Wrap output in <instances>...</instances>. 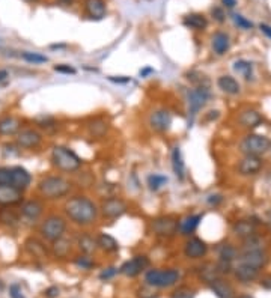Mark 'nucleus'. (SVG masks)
Here are the masks:
<instances>
[{
    "instance_id": "nucleus-49",
    "label": "nucleus",
    "mask_w": 271,
    "mask_h": 298,
    "mask_svg": "<svg viewBox=\"0 0 271 298\" xmlns=\"http://www.w3.org/2000/svg\"><path fill=\"white\" fill-rule=\"evenodd\" d=\"M42 294H44L45 298H57L59 294H60V289H59L57 286H50V288H47Z\"/></svg>"
},
{
    "instance_id": "nucleus-15",
    "label": "nucleus",
    "mask_w": 271,
    "mask_h": 298,
    "mask_svg": "<svg viewBox=\"0 0 271 298\" xmlns=\"http://www.w3.org/2000/svg\"><path fill=\"white\" fill-rule=\"evenodd\" d=\"M21 128H23V121L18 116L12 113L0 116V137H15Z\"/></svg>"
},
{
    "instance_id": "nucleus-44",
    "label": "nucleus",
    "mask_w": 271,
    "mask_h": 298,
    "mask_svg": "<svg viewBox=\"0 0 271 298\" xmlns=\"http://www.w3.org/2000/svg\"><path fill=\"white\" fill-rule=\"evenodd\" d=\"M233 21L239 29H244V31H249V29L253 27V23L250 20H247L246 17H243L241 14H235L233 15Z\"/></svg>"
},
{
    "instance_id": "nucleus-13",
    "label": "nucleus",
    "mask_w": 271,
    "mask_h": 298,
    "mask_svg": "<svg viewBox=\"0 0 271 298\" xmlns=\"http://www.w3.org/2000/svg\"><path fill=\"white\" fill-rule=\"evenodd\" d=\"M26 199V193L12 187V186H0V208L18 206Z\"/></svg>"
},
{
    "instance_id": "nucleus-51",
    "label": "nucleus",
    "mask_w": 271,
    "mask_h": 298,
    "mask_svg": "<svg viewBox=\"0 0 271 298\" xmlns=\"http://www.w3.org/2000/svg\"><path fill=\"white\" fill-rule=\"evenodd\" d=\"M259 29H261V32L267 37V38H270L271 39V26H268V24H265V23H262V24H259Z\"/></svg>"
},
{
    "instance_id": "nucleus-43",
    "label": "nucleus",
    "mask_w": 271,
    "mask_h": 298,
    "mask_svg": "<svg viewBox=\"0 0 271 298\" xmlns=\"http://www.w3.org/2000/svg\"><path fill=\"white\" fill-rule=\"evenodd\" d=\"M11 166H0V186H11Z\"/></svg>"
},
{
    "instance_id": "nucleus-5",
    "label": "nucleus",
    "mask_w": 271,
    "mask_h": 298,
    "mask_svg": "<svg viewBox=\"0 0 271 298\" xmlns=\"http://www.w3.org/2000/svg\"><path fill=\"white\" fill-rule=\"evenodd\" d=\"M181 274L178 270L173 268H167V270H160V268H154V270H148L145 273V283L151 288H170L178 283Z\"/></svg>"
},
{
    "instance_id": "nucleus-39",
    "label": "nucleus",
    "mask_w": 271,
    "mask_h": 298,
    "mask_svg": "<svg viewBox=\"0 0 271 298\" xmlns=\"http://www.w3.org/2000/svg\"><path fill=\"white\" fill-rule=\"evenodd\" d=\"M219 258H220V261L232 262L233 259L238 258V250L233 246H231V244H225L219 250Z\"/></svg>"
},
{
    "instance_id": "nucleus-29",
    "label": "nucleus",
    "mask_w": 271,
    "mask_h": 298,
    "mask_svg": "<svg viewBox=\"0 0 271 298\" xmlns=\"http://www.w3.org/2000/svg\"><path fill=\"white\" fill-rule=\"evenodd\" d=\"M211 45H213V50H214L216 54L222 56L226 51H229V48H231V38L225 32H216L214 37H213V39H211Z\"/></svg>"
},
{
    "instance_id": "nucleus-12",
    "label": "nucleus",
    "mask_w": 271,
    "mask_h": 298,
    "mask_svg": "<svg viewBox=\"0 0 271 298\" xmlns=\"http://www.w3.org/2000/svg\"><path fill=\"white\" fill-rule=\"evenodd\" d=\"M149 266V259L145 255H137L134 258H131L130 261L124 262L119 268V273L124 274L127 277H136L139 274H142L146 268Z\"/></svg>"
},
{
    "instance_id": "nucleus-31",
    "label": "nucleus",
    "mask_w": 271,
    "mask_h": 298,
    "mask_svg": "<svg viewBox=\"0 0 271 298\" xmlns=\"http://www.w3.org/2000/svg\"><path fill=\"white\" fill-rule=\"evenodd\" d=\"M183 24L189 29H193V31H203L208 26V20L202 14H189L184 17Z\"/></svg>"
},
{
    "instance_id": "nucleus-56",
    "label": "nucleus",
    "mask_w": 271,
    "mask_h": 298,
    "mask_svg": "<svg viewBox=\"0 0 271 298\" xmlns=\"http://www.w3.org/2000/svg\"><path fill=\"white\" fill-rule=\"evenodd\" d=\"M148 73H154V70H151V68H146V70H143V71H140V75H143V77H146V74Z\"/></svg>"
},
{
    "instance_id": "nucleus-58",
    "label": "nucleus",
    "mask_w": 271,
    "mask_h": 298,
    "mask_svg": "<svg viewBox=\"0 0 271 298\" xmlns=\"http://www.w3.org/2000/svg\"><path fill=\"white\" fill-rule=\"evenodd\" d=\"M238 298H253V297H250V295H247V294H243V295H239Z\"/></svg>"
},
{
    "instance_id": "nucleus-16",
    "label": "nucleus",
    "mask_w": 271,
    "mask_h": 298,
    "mask_svg": "<svg viewBox=\"0 0 271 298\" xmlns=\"http://www.w3.org/2000/svg\"><path fill=\"white\" fill-rule=\"evenodd\" d=\"M11 172H12L11 186L26 193L30 188V186H32V181H34L32 173H30L23 166H11Z\"/></svg>"
},
{
    "instance_id": "nucleus-23",
    "label": "nucleus",
    "mask_w": 271,
    "mask_h": 298,
    "mask_svg": "<svg viewBox=\"0 0 271 298\" xmlns=\"http://www.w3.org/2000/svg\"><path fill=\"white\" fill-rule=\"evenodd\" d=\"M238 122L241 124V127L244 128H256L262 124V116L258 110H253V109H247V110H243L238 116Z\"/></svg>"
},
{
    "instance_id": "nucleus-57",
    "label": "nucleus",
    "mask_w": 271,
    "mask_h": 298,
    "mask_svg": "<svg viewBox=\"0 0 271 298\" xmlns=\"http://www.w3.org/2000/svg\"><path fill=\"white\" fill-rule=\"evenodd\" d=\"M267 222H268V224L271 226V210H270L268 214H267Z\"/></svg>"
},
{
    "instance_id": "nucleus-45",
    "label": "nucleus",
    "mask_w": 271,
    "mask_h": 298,
    "mask_svg": "<svg viewBox=\"0 0 271 298\" xmlns=\"http://www.w3.org/2000/svg\"><path fill=\"white\" fill-rule=\"evenodd\" d=\"M9 297L11 298H26V294H24L20 282H15L9 286Z\"/></svg>"
},
{
    "instance_id": "nucleus-4",
    "label": "nucleus",
    "mask_w": 271,
    "mask_h": 298,
    "mask_svg": "<svg viewBox=\"0 0 271 298\" xmlns=\"http://www.w3.org/2000/svg\"><path fill=\"white\" fill-rule=\"evenodd\" d=\"M67 227H68V222L65 217L59 216V214H50L41 222L38 232L44 241L54 243L59 240V238L65 236Z\"/></svg>"
},
{
    "instance_id": "nucleus-14",
    "label": "nucleus",
    "mask_w": 271,
    "mask_h": 298,
    "mask_svg": "<svg viewBox=\"0 0 271 298\" xmlns=\"http://www.w3.org/2000/svg\"><path fill=\"white\" fill-rule=\"evenodd\" d=\"M172 121H173L172 113L169 110H166V109H157L149 116V125L157 133L169 131V128L172 125Z\"/></svg>"
},
{
    "instance_id": "nucleus-38",
    "label": "nucleus",
    "mask_w": 271,
    "mask_h": 298,
    "mask_svg": "<svg viewBox=\"0 0 271 298\" xmlns=\"http://www.w3.org/2000/svg\"><path fill=\"white\" fill-rule=\"evenodd\" d=\"M264 240L261 236H258L256 233L249 236V238H244L243 240V250L247 252V250H264Z\"/></svg>"
},
{
    "instance_id": "nucleus-41",
    "label": "nucleus",
    "mask_w": 271,
    "mask_h": 298,
    "mask_svg": "<svg viewBox=\"0 0 271 298\" xmlns=\"http://www.w3.org/2000/svg\"><path fill=\"white\" fill-rule=\"evenodd\" d=\"M196 292L187 286H181L178 289H175L170 295V298H194Z\"/></svg>"
},
{
    "instance_id": "nucleus-42",
    "label": "nucleus",
    "mask_w": 271,
    "mask_h": 298,
    "mask_svg": "<svg viewBox=\"0 0 271 298\" xmlns=\"http://www.w3.org/2000/svg\"><path fill=\"white\" fill-rule=\"evenodd\" d=\"M76 265L83 268V270H90V268L95 265V262L92 261V258H90L89 255H81V256L76 258Z\"/></svg>"
},
{
    "instance_id": "nucleus-55",
    "label": "nucleus",
    "mask_w": 271,
    "mask_h": 298,
    "mask_svg": "<svg viewBox=\"0 0 271 298\" xmlns=\"http://www.w3.org/2000/svg\"><path fill=\"white\" fill-rule=\"evenodd\" d=\"M223 199H222V196H219V194H214V196H209V199H208V202L211 203V205H216L217 202H222Z\"/></svg>"
},
{
    "instance_id": "nucleus-53",
    "label": "nucleus",
    "mask_w": 271,
    "mask_h": 298,
    "mask_svg": "<svg viewBox=\"0 0 271 298\" xmlns=\"http://www.w3.org/2000/svg\"><path fill=\"white\" fill-rule=\"evenodd\" d=\"M120 77H122V75H120ZM120 77L115 78L113 75H110V77H109V80H110V81H115V83H128V81L131 80L130 77H124V78H120Z\"/></svg>"
},
{
    "instance_id": "nucleus-54",
    "label": "nucleus",
    "mask_w": 271,
    "mask_h": 298,
    "mask_svg": "<svg viewBox=\"0 0 271 298\" xmlns=\"http://www.w3.org/2000/svg\"><path fill=\"white\" fill-rule=\"evenodd\" d=\"M261 285L265 288V289H271V276H267L261 280Z\"/></svg>"
},
{
    "instance_id": "nucleus-20",
    "label": "nucleus",
    "mask_w": 271,
    "mask_h": 298,
    "mask_svg": "<svg viewBox=\"0 0 271 298\" xmlns=\"http://www.w3.org/2000/svg\"><path fill=\"white\" fill-rule=\"evenodd\" d=\"M24 249H26V252H27L30 256L38 258V259H44V258H47L48 253H50V250L45 247L44 241H41L39 238H35V236L26 238Z\"/></svg>"
},
{
    "instance_id": "nucleus-48",
    "label": "nucleus",
    "mask_w": 271,
    "mask_h": 298,
    "mask_svg": "<svg viewBox=\"0 0 271 298\" xmlns=\"http://www.w3.org/2000/svg\"><path fill=\"white\" fill-rule=\"evenodd\" d=\"M9 71L6 68H0V87H5L9 83Z\"/></svg>"
},
{
    "instance_id": "nucleus-22",
    "label": "nucleus",
    "mask_w": 271,
    "mask_h": 298,
    "mask_svg": "<svg viewBox=\"0 0 271 298\" xmlns=\"http://www.w3.org/2000/svg\"><path fill=\"white\" fill-rule=\"evenodd\" d=\"M200 220H202V214H190V216H186L184 219H181L178 222V232L181 235H193L196 232V229L199 227L200 224Z\"/></svg>"
},
{
    "instance_id": "nucleus-33",
    "label": "nucleus",
    "mask_w": 271,
    "mask_h": 298,
    "mask_svg": "<svg viewBox=\"0 0 271 298\" xmlns=\"http://www.w3.org/2000/svg\"><path fill=\"white\" fill-rule=\"evenodd\" d=\"M78 249L81 250L83 255H94L98 250V244H97V238H94L92 235L84 233L78 238Z\"/></svg>"
},
{
    "instance_id": "nucleus-6",
    "label": "nucleus",
    "mask_w": 271,
    "mask_h": 298,
    "mask_svg": "<svg viewBox=\"0 0 271 298\" xmlns=\"http://www.w3.org/2000/svg\"><path fill=\"white\" fill-rule=\"evenodd\" d=\"M42 133L32 127H23L14 137V143L20 151H35L42 145Z\"/></svg>"
},
{
    "instance_id": "nucleus-50",
    "label": "nucleus",
    "mask_w": 271,
    "mask_h": 298,
    "mask_svg": "<svg viewBox=\"0 0 271 298\" xmlns=\"http://www.w3.org/2000/svg\"><path fill=\"white\" fill-rule=\"evenodd\" d=\"M211 14H213V17L219 21V23H223L225 21V12L222 8H213V11H211Z\"/></svg>"
},
{
    "instance_id": "nucleus-11",
    "label": "nucleus",
    "mask_w": 271,
    "mask_h": 298,
    "mask_svg": "<svg viewBox=\"0 0 271 298\" xmlns=\"http://www.w3.org/2000/svg\"><path fill=\"white\" fill-rule=\"evenodd\" d=\"M178 219L173 216H161L153 220L151 223V230L157 236L172 238L178 233Z\"/></svg>"
},
{
    "instance_id": "nucleus-2",
    "label": "nucleus",
    "mask_w": 271,
    "mask_h": 298,
    "mask_svg": "<svg viewBox=\"0 0 271 298\" xmlns=\"http://www.w3.org/2000/svg\"><path fill=\"white\" fill-rule=\"evenodd\" d=\"M71 190L73 183L60 175H47L37 184V191L42 200H59L68 196Z\"/></svg>"
},
{
    "instance_id": "nucleus-8",
    "label": "nucleus",
    "mask_w": 271,
    "mask_h": 298,
    "mask_svg": "<svg viewBox=\"0 0 271 298\" xmlns=\"http://www.w3.org/2000/svg\"><path fill=\"white\" fill-rule=\"evenodd\" d=\"M271 148V140L262 134H249L243 139L239 145L241 152L244 155H256L261 157Z\"/></svg>"
},
{
    "instance_id": "nucleus-19",
    "label": "nucleus",
    "mask_w": 271,
    "mask_h": 298,
    "mask_svg": "<svg viewBox=\"0 0 271 298\" xmlns=\"http://www.w3.org/2000/svg\"><path fill=\"white\" fill-rule=\"evenodd\" d=\"M238 259H239V263L250 265L253 268H258V270L262 266H265L268 262V256H267L265 250H247Z\"/></svg>"
},
{
    "instance_id": "nucleus-40",
    "label": "nucleus",
    "mask_w": 271,
    "mask_h": 298,
    "mask_svg": "<svg viewBox=\"0 0 271 298\" xmlns=\"http://www.w3.org/2000/svg\"><path fill=\"white\" fill-rule=\"evenodd\" d=\"M89 131L92 136H97V137H101L106 134L107 131V124H104L103 121H94L90 125H87Z\"/></svg>"
},
{
    "instance_id": "nucleus-46",
    "label": "nucleus",
    "mask_w": 271,
    "mask_h": 298,
    "mask_svg": "<svg viewBox=\"0 0 271 298\" xmlns=\"http://www.w3.org/2000/svg\"><path fill=\"white\" fill-rule=\"evenodd\" d=\"M53 70H54L56 73H59V74H68V75H70V74H73V75H74V74L77 73V70H76V68H73L71 65H67V64L56 65Z\"/></svg>"
},
{
    "instance_id": "nucleus-24",
    "label": "nucleus",
    "mask_w": 271,
    "mask_h": 298,
    "mask_svg": "<svg viewBox=\"0 0 271 298\" xmlns=\"http://www.w3.org/2000/svg\"><path fill=\"white\" fill-rule=\"evenodd\" d=\"M17 206H11V208H0V224L5 227H17L21 224V217L18 210H15Z\"/></svg>"
},
{
    "instance_id": "nucleus-9",
    "label": "nucleus",
    "mask_w": 271,
    "mask_h": 298,
    "mask_svg": "<svg viewBox=\"0 0 271 298\" xmlns=\"http://www.w3.org/2000/svg\"><path fill=\"white\" fill-rule=\"evenodd\" d=\"M100 214L107 220H117L128 211V205L124 199L120 197H107L101 202Z\"/></svg>"
},
{
    "instance_id": "nucleus-26",
    "label": "nucleus",
    "mask_w": 271,
    "mask_h": 298,
    "mask_svg": "<svg viewBox=\"0 0 271 298\" xmlns=\"http://www.w3.org/2000/svg\"><path fill=\"white\" fill-rule=\"evenodd\" d=\"M232 233L241 240L256 233V224L250 220H238L232 224Z\"/></svg>"
},
{
    "instance_id": "nucleus-59",
    "label": "nucleus",
    "mask_w": 271,
    "mask_h": 298,
    "mask_svg": "<svg viewBox=\"0 0 271 298\" xmlns=\"http://www.w3.org/2000/svg\"><path fill=\"white\" fill-rule=\"evenodd\" d=\"M26 2H30V3H34V2H38V0H26Z\"/></svg>"
},
{
    "instance_id": "nucleus-34",
    "label": "nucleus",
    "mask_w": 271,
    "mask_h": 298,
    "mask_svg": "<svg viewBox=\"0 0 271 298\" xmlns=\"http://www.w3.org/2000/svg\"><path fill=\"white\" fill-rule=\"evenodd\" d=\"M20 57L26 64H30V65H42L48 62V57L38 51H21Z\"/></svg>"
},
{
    "instance_id": "nucleus-27",
    "label": "nucleus",
    "mask_w": 271,
    "mask_h": 298,
    "mask_svg": "<svg viewBox=\"0 0 271 298\" xmlns=\"http://www.w3.org/2000/svg\"><path fill=\"white\" fill-rule=\"evenodd\" d=\"M172 169L175 176L178 178L179 181H184L186 178V163L183 158V152H181V148L175 146L172 149Z\"/></svg>"
},
{
    "instance_id": "nucleus-18",
    "label": "nucleus",
    "mask_w": 271,
    "mask_h": 298,
    "mask_svg": "<svg viewBox=\"0 0 271 298\" xmlns=\"http://www.w3.org/2000/svg\"><path fill=\"white\" fill-rule=\"evenodd\" d=\"M208 253V246L197 236H192L184 246V255L189 259H200Z\"/></svg>"
},
{
    "instance_id": "nucleus-30",
    "label": "nucleus",
    "mask_w": 271,
    "mask_h": 298,
    "mask_svg": "<svg viewBox=\"0 0 271 298\" xmlns=\"http://www.w3.org/2000/svg\"><path fill=\"white\" fill-rule=\"evenodd\" d=\"M217 86L222 89L225 94H228V95H238L239 91H241L239 83L232 75H222V77H219Z\"/></svg>"
},
{
    "instance_id": "nucleus-25",
    "label": "nucleus",
    "mask_w": 271,
    "mask_h": 298,
    "mask_svg": "<svg viewBox=\"0 0 271 298\" xmlns=\"http://www.w3.org/2000/svg\"><path fill=\"white\" fill-rule=\"evenodd\" d=\"M208 285H209L211 291H213L219 298H235L233 288L228 282H225L223 279H220V277L213 279L211 282H208Z\"/></svg>"
},
{
    "instance_id": "nucleus-17",
    "label": "nucleus",
    "mask_w": 271,
    "mask_h": 298,
    "mask_svg": "<svg viewBox=\"0 0 271 298\" xmlns=\"http://www.w3.org/2000/svg\"><path fill=\"white\" fill-rule=\"evenodd\" d=\"M264 167V161L261 157L256 155H244V158L238 164V172L243 176H253L258 175Z\"/></svg>"
},
{
    "instance_id": "nucleus-7",
    "label": "nucleus",
    "mask_w": 271,
    "mask_h": 298,
    "mask_svg": "<svg viewBox=\"0 0 271 298\" xmlns=\"http://www.w3.org/2000/svg\"><path fill=\"white\" fill-rule=\"evenodd\" d=\"M45 211V203L41 197H32V199H24L18 205V213L21 217V222L29 223H37Z\"/></svg>"
},
{
    "instance_id": "nucleus-37",
    "label": "nucleus",
    "mask_w": 271,
    "mask_h": 298,
    "mask_svg": "<svg viewBox=\"0 0 271 298\" xmlns=\"http://www.w3.org/2000/svg\"><path fill=\"white\" fill-rule=\"evenodd\" d=\"M148 187L151 191H158L164 184H167V176L160 175V173H153L148 176Z\"/></svg>"
},
{
    "instance_id": "nucleus-1",
    "label": "nucleus",
    "mask_w": 271,
    "mask_h": 298,
    "mask_svg": "<svg viewBox=\"0 0 271 298\" xmlns=\"http://www.w3.org/2000/svg\"><path fill=\"white\" fill-rule=\"evenodd\" d=\"M64 213L70 222L77 226H90L100 217L98 205L87 196H73L64 205Z\"/></svg>"
},
{
    "instance_id": "nucleus-52",
    "label": "nucleus",
    "mask_w": 271,
    "mask_h": 298,
    "mask_svg": "<svg viewBox=\"0 0 271 298\" xmlns=\"http://www.w3.org/2000/svg\"><path fill=\"white\" fill-rule=\"evenodd\" d=\"M222 5L228 9H233L236 6V0H222Z\"/></svg>"
},
{
    "instance_id": "nucleus-3",
    "label": "nucleus",
    "mask_w": 271,
    "mask_h": 298,
    "mask_svg": "<svg viewBox=\"0 0 271 298\" xmlns=\"http://www.w3.org/2000/svg\"><path fill=\"white\" fill-rule=\"evenodd\" d=\"M50 161L53 164V167H56L59 172L64 173H74L77 170L81 169V158L73 151L68 146H62V145H56L53 146L51 152H50Z\"/></svg>"
},
{
    "instance_id": "nucleus-47",
    "label": "nucleus",
    "mask_w": 271,
    "mask_h": 298,
    "mask_svg": "<svg viewBox=\"0 0 271 298\" xmlns=\"http://www.w3.org/2000/svg\"><path fill=\"white\" fill-rule=\"evenodd\" d=\"M117 273H119V268L110 266V268H107V270H104V271L100 273V279H101V280H110V279H113Z\"/></svg>"
},
{
    "instance_id": "nucleus-10",
    "label": "nucleus",
    "mask_w": 271,
    "mask_h": 298,
    "mask_svg": "<svg viewBox=\"0 0 271 298\" xmlns=\"http://www.w3.org/2000/svg\"><path fill=\"white\" fill-rule=\"evenodd\" d=\"M211 97L209 87L205 86H194L193 89H190L187 94V104H189V113L192 116H196L208 103Z\"/></svg>"
},
{
    "instance_id": "nucleus-32",
    "label": "nucleus",
    "mask_w": 271,
    "mask_h": 298,
    "mask_svg": "<svg viewBox=\"0 0 271 298\" xmlns=\"http://www.w3.org/2000/svg\"><path fill=\"white\" fill-rule=\"evenodd\" d=\"M97 244H98V249H101L106 253H115L119 250V243L109 233H100L97 236Z\"/></svg>"
},
{
    "instance_id": "nucleus-36",
    "label": "nucleus",
    "mask_w": 271,
    "mask_h": 298,
    "mask_svg": "<svg viewBox=\"0 0 271 298\" xmlns=\"http://www.w3.org/2000/svg\"><path fill=\"white\" fill-rule=\"evenodd\" d=\"M233 70L239 75H243L246 80H250L253 77V65H252V62L244 61V59H239V61H236L233 64Z\"/></svg>"
},
{
    "instance_id": "nucleus-28",
    "label": "nucleus",
    "mask_w": 271,
    "mask_h": 298,
    "mask_svg": "<svg viewBox=\"0 0 271 298\" xmlns=\"http://www.w3.org/2000/svg\"><path fill=\"white\" fill-rule=\"evenodd\" d=\"M235 277L239 280V282H244V283H249V282H253L258 279L259 276V270L258 268H253L250 265H246V263H238V266L235 268Z\"/></svg>"
},
{
    "instance_id": "nucleus-35",
    "label": "nucleus",
    "mask_w": 271,
    "mask_h": 298,
    "mask_svg": "<svg viewBox=\"0 0 271 298\" xmlns=\"http://www.w3.org/2000/svg\"><path fill=\"white\" fill-rule=\"evenodd\" d=\"M71 252V241L65 240V238H59L57 241L53 243V247H51V253L56 256V258H65L68 256V253Z\"/></svg>"
},
{
    "instance_id": "nucleus-21",
    "label": "nucleus",
    "mask_w": 271,
    "mask_h": 298,
    "mask_svg": "<svg viewBox=\"0 0 271 298\" xmlns=\"http://www.w3.org/2000/svg\"><path fill=\"white\" fill-rule=\"evenodd\" d=\"M84 11L92 20H101L107 14L106 0H84Z\"/></svg>"
}]
</instances>
